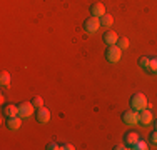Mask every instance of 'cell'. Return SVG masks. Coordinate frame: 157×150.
I'll use <instances>...</instances> for the list:
<instances>
[{"label": "cell", "instance_id": "cell-1", "mask_svg": "<svg viewBox=\"0 0 157 150\" xmlns=\"http://www.w3.org/2000/svg\"><path fill=\"white\" fill-rule=\"evenodd\" d=\"M130 108H134V110L140 112L144 110V108L149 107V102H147V97L144 95V93H134L132 97H130Z\"/></svg>", "mask_w": 157, "mask_h": 150}, {"label": "cell", "instance_id": "cell-2", "mask_svg": "<svg viewBox=\"0 0 157 150\" xmlns=\"http://www.w3.org/2000/svg\"><path fill=\"white\" fill-rule=\"evenodd\" d=\"M99 27H102L100 25V17H95V15H90V17H87L84 20V30L87 33H94L99 30Z\"/></svg>", "mask_w": 157, "mask_h": 150}, {"label": "cell", "instance_id": "cell-3", "mask_svg": "<svg viewBox=\"0 0 157 150\" xmlns=\"http://www.w3.org/2000/svg\"><path fill=\"white\" fill-rule=\"evenodd\" d=\"M139 117H140V112L134 110V108H129V110H124L121 115L122 122L127 123V125H134V123L139 122Z\"/></svg>", "mask_w": 157, "mask_h": 150}, {"label": "cell", "instance_id": "cell-4", "mask_svg": "<svg viewBox=\"0 0 157 150\" xmlns=\"http://www.w3.org/2000/svg\"><path fill=\"white\" fill-rule=\"evenodd\" d=\"M121 57H122V50L117 47V45H109V47H107V50H105V58H107V62L117 63L119 60H121Z\"/></svg>", "mask_w": 157, "mask_h": 150}, {"label": "cell", "instance_id": "cell-5", "mask_svg": "<svg viewBox=\"0 0 157 150\" xmlns=\"http://www.w3.org/2000/svg\"><path fill=\"white\" fill-rule=\"evenodd\" d=\"M33 108H35V107L32 105V102H22V103H18V115H20L22 118L32 117Z\"/></svg>", "mask_w": 157, "mask_h": 150}, {"label": "cell", "instance_id": "cell-6", "mask_svg": "<svg viewBox=\"0 0 157 150\" xmlns=\"http://www.w3.org/2000/svg\"><path fill=\"white\" fill-rule=\"evenodd\" d=\"M139 122H140L144 127L151 125V123L154 122V114H152V110H151V108H144V110H140Z\"/></svg>", "mask_w": 157, "mask_h": 150}, {"label": "cell", "instance_id": "cell-7", "mask_svg": "<svg viewBox=\"0 0 157 150\" xmlns=\"http://www.w3.org/2000/svg\"><path fill=\"white\" fill-rule=\"evenodd\" d=\"M7 129L9 130H18L22 125V117L20 115H15V117H7V122H5Z\"/></svg>", "mask_w": 157, "mask_h": 150}, {"label": "cell", "instance_id": "cell-8", "mask_svg": "<svg viewBox=\"0 0 157 150\" xmlns=\"http://www.w3.org/2000/svg\"><path fill=\"white\" fill-rule=\"evenodd\" d=\"M50 110L45 107H40V108H37V122L39 123H47L48 120H50Z\"/></svg>", "mask_w": 157, "mask_h": 150}, {"label": "cell", "instance_id": "cell-9", "mask_svg": "<svg viewBox=\"0 0 157 150\" xmlns=\"http://www.w3.org/2000/svg\"><path fill=\"white\" fill-rule=\"evenodd\" d=\"M102 40H104V43H107V45H117L119 37H117V33H115L114 30H107V32H104Z\"/></svg>", "mask_w": 157, "mask_h": 150}, {"label": "cell", "instance_id": "cell-10", "mask_svg": "<svg viewBox=\"0 0 157 150\" xmlns=\"http://www.w3.org/2000/svg\"><path fill=\"white\" fill-rule=\"evenodd\" d=\"M139 140H140V138H139V132H136V130H132V132H127L125 137H124L125 145H129V147H134V145H136Z\"/></svg>", "mask_w": 157, "mask_h": 150}, {"label": "cell", "instance_id": "cell-11", "mask_svg": "<svg viewBox=\"0 0 157 150\" xmlns=\"http://www.w3.org/2000/svg\"><path fill=\"white\" fill-rule=\"evenodd\" d=\"M90 13L95 15V17H102V15L105 13V7H104V3L94 2V3L90 5Z\"/></svg>", "mask_w": 157, "mask_h": 150}, {"label": "cell", "instance_id": "cell-12", "mask_svg": "<svg viewBox=\"0 0 157 150\" xmlns=\"http://www.w3.org/2000/svg\"><path fill=\"white\" fill-rule=\"evenodd\" d=\"M3 115L5 117H15V115H18V105H12V103L5 105L3 107Z\"/></svg>", "mask_w": 157, "mask_h": 150}, {"label": "cell", "instance_id": "cell-13", "mask_svg": "<svg viewBox=\"0 0 157 150\" xmlns=\"http://www.w3.org/2000/svg\"><path fill=\"white\" fill-rule=\"evenodd\" d=\"M112 24H114V18H112L110 13H104L100 17V25L102 27H112Z\"/></svg>", "mask_w": 157, "mask_h": 150}, {"label": "cell", "instance_id": "cell-14", "mask_svg": "<svg viewBox=\"0 0 157 150\" xmlns=\"http://www.w3.org/2000/svg\"><path fill=\"white\" fill-rule=\"evenodd\" d=\"M147 72L152 73V75H157V57L151 58V62H149V67H147Z\"/></svg>", "mask_w": 157, "mask_h": 150}, {"label": "cell", "instance_id": "cell-15", "mask_svg": "<svg viewBox=\"0 0 157 150\" xmlns=\"http://www.w3.org/2000/svg\"><path fill=\"white\" fill-rule=\"evenodd\" d=\"M10 73L9 72H5V70H2V73H0V84L2 85H9L10 84Z\"/></svg>", "mask_w": 157, "mask_h": 150}, {"label": "cell", "instance_id": "cell-16", "mask_svg": "<svg viewBox=\"0 0 157 150\" xmlns=\"http://www.w3.org/2000/svg\"><path fill=\"white\" fill-rule=\"evenodd\" d=\"M117 47L121 48V50H125V48L129 47V39H125V37H119V40H117Z\"/></svg>", "mask_w": 157, "mask_h": 150}, {"label": "cell", "instance_id": "cell-17", "mask_svg": "<svg viewBox=\"0 0 157 150\" xmlns=\"http://www.w3.org/2000/svg\"><path fill=\"white\" fill-rule=\"evenodd\" d=\"M30 102H32V105H33L35 108L44 107V99H42V97H33V99L30 100Z\"/></svg>", "mask_w": 157, "mask_h": 150}, {"label": "cell", "instance_id": "cell-18", "mask_svg": "<svg viewBox=\"0 0 157 150\" xmlns=\"http://www.w3.org/2000/svg\"><path fill=\"white\" fill-rule=\"evenodd\" d=\"M149 62H151V57H140V58H139V67H142L144 70H147Z\"/></svg>", "mask_w": 157, "mask_h": 150}, {"label": "cell", "instance_id": "cell-19", "mask_svg": "<svg viewBox=\"0 0 157 150\" xmlns=\"http://www.w3.org/2000/svg\"><path fill=\"white\" fill-rule=\"evenodd\" d=\"M132 148H136V150H147L149 147H147V144H145V142H142V140H139V142H137V144L134 145Z\"/></svg>", "mask_w": 157, "mask_h": 150}, {"label": "cell", "instance_id": "cell-20", "mask_svg": "<svg viewBox=\"0 0 157 150\" xmlns=\"http://www.w3.org/2000/svg\"><path fill=\"white\" fill-rule=\"evenodd\" d=\"M149 140H151V144H154V145H157V129L152 132L151 135H149Z\"/></svg>", "mask_w": 157, "mask_h": 150}, {"label": "cell", "instance_id": "cell-21", "mask_svg": "<svg viewBox=\"0 0 157 150\" xmlns=\"http://www.w3.org/2000/svg\"><path fill=\"white\" fill-rule=\"evenodd\" d=\"M60 148H65V150H74V145L72 144H62Z\"/></svg>", "mask_w": 157, "mask_h": 150}, {"label": "cell", "instance_id": "cell-22", "mask_svg": "<svg viewBox=\"0 0 157 150\" xmlns=\"http://www.w3.org/2000/svg\"><path fill=\"white\" fill-rule=\"evenodd\" d=\"M47 148H48V150H57V148H60V147H59L57 144H54V142H52V144L47 145Z\"/></svg>", "mask_w": 157, "mask_h": 150}, {"label": "cell", "instance_id": "cell-23", "mask_svg": "<svg viewBox=\"0 0 157 150\" xmlns=\"http://www.w3.org/2000/svg\"><path fill=\"white\" fill-rule=\"evenodd\" d=\"M124 148H125V147H124L122 144H117V145L114 147V150H124Z\"/></svg>", "mask_w": 157, "mask_h": 150}, {"label": "cell", "instance_id": "cell-24", "mask_svg": "<svg viewBox=\"0 0 157 150\" xmlns=\"http://www.w3.org/2000/svg\"><path fill=\"white\" fill-rule=\"evenodd\" d=\"M154 125H155V129H157V120H155V122H154Z\"/></svg>", "mask_w": 157, "mask_h": 150}]
</instances>
